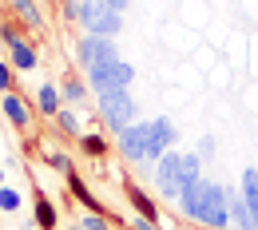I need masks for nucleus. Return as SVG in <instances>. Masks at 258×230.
Segmentation results:
<instances>
[{"mask_svg":"<svg viewBox=\"0 0 258 230\" xmlns=\"http://www.w3.org/2000/svg\"><path fill=\"white\" fill-rule=\"evenodd\" d=\"M76 4V24H84L88 36H119L123 32V12L107 8L103 0H72Z\"/></svg>","mask_w":258,"mask_h":230,"instance_id":"obj_1","label":"nucleus"},{"mask_svg":"<svg viewBox=\"0 0 258 230\" xmlns=\"http://www.w3.org/2000/svg\"><path fill=\"white\" fill-rule=\"evenodd\" d=\"M96 111L103 115L111 135H119V131H127L131 123H139V103L131 99V92H103V96H96Z\"/></svg>","mask_w":258,"mask_h":230,"instance_id":"obj_2","label":"nucleus"},{"mask_svg":"<svg viewBox=\"0 0 258 230\" xmlns=\"http://www.w3.org/2000/svg\"><path fill=\"white\" fill-rule=\"evenodd\" d=\"M115 139H119V155H123L127 163H139V167H155V163H159V155H155V139H151V119L131 123L127 131H119Z\"/></svg>","mask_w":258,"mask_h":230,"instance_id":"obj_3","label":"nucleus"},{"mask_svg":"<svg viewBox=\"0 0 258 230\" xmlns=\"http://www.w3.org/2000/svg\"><path fill=\"white\" fill-rule=\"evenodd\" d=\"M195 222L211 230H226L230 226V191L223 183H203V198H199V210H195Z\"/></svg>","mask_w":258,"mask_h":230,"instance_id":"obj_4","label":"nucleus"},{"mask_svg":"<svg viewBox=\"0 0 258 230\" xmlns=\"http://www.w3.org/2000/svg\"><path fill=\"white\" fill-rule=\"evenodd\" d=\"M84 80H88V88L103 96V92H131V84H135V67L127 60H111V64H96L84 71Z\"/></svg>","mask_w":258,"mask_h":230,"instance_id":"obj_5","label":"nucleus"},{"mask_svg":"<svg viewBox=\"0 0 258 230\" xmlns=\"http://www.w3.org/2000/svg\"><path fill=\"white\" fill-rule=\"evenodd\" d=\"M179 159H183V151H167L159 163L151 167V179H155V187H159V195L167 202H179V195H183V167H179Z\"/></svg>","mask_w":258,"mask_h":230,"instance_id":"obj_6","label":"nucleus"},{"mask_svg":"<svg viewBox=\"0 0 258 230\" xmlns=\"http://www.w3.org/2000/svg\"><path fill=\"white\" fill-rule=\"evenodd\" d=\"M76 60L88 71L96 64H111V60H123V56H119L115 40H107V36H84V40H76Z\"/></svg>","mask_w":258,"mask_h":230,"instance_id":"obj_7","label":"nucleus"},{"mask_svg":"<svg viewBox=\"0 0 258 230\" xmlns=\"http://www.w3.org/2000/svg\"><path fill=\"white\" fill-rule=\"evenodd\" d=\"M0 111H4V119H8L16 131H28V127H32V107H28V99L20 96V92H4V96H0Z\"/></svg>","mask_w":258,"mask_h":230,"instance_id":"obj_8","label":"nucleus"},{"mask_svg":"<svg viewBox=\"0 0 258 230\" xmlns=\"http://www.w3.org/2000/svg\"><path fill=\"white\" fill-rule=\"evenodd\" d=\"M68 191L76 195V202H80L84 210H92V214H111V210H107V206H103V202H99V198L92 195V187H88V183H84V179H80L76 171L68 175Z\"/></svg>","mask_w":258,"mask_h":230,"instance_id":"obj_9","label":"nucleus"},{"mask_svg":"<svg viewBox=\"0 0 258 230\" xmlns=\"http://www.w3.org/2000/svg\"><path fill=\"white\" fill-rule=\"evenodd\" d=\"M127 202H131V210H135L139 218H147V222H159L163 218L159 206H155V198L147 195L143 187H135V183H127Z\"/></svg>","mask_w":258,"mask_h":230,"instance_id":"obj_10","label":"nucleus"},{"mask_svg":"<svg viewBox=\"0 0 258 230\" xmlns=\"http://www.w3.org/2000/svg\"><path fill=\"white\" fill-rule=\"evenodd\" d=\"M8 4H12V16H16L20 24H28V28H40V32H44L48 20H44V8H40L36 0H8Z\"/></svg>","mask_w":258,"mask_h":230,"instance_id":"obj_11","label":"nucleus"},{"mask_svg":"<svg viewBox=\"0 0 258 230\" xmlns=\"http://www.w3.org/2000/svg\"><path fill=\"white\" fill-rule=\"evenodd\" d=\"M8 60H12L16 71H32V67L40 64V52H36L28 40H20V44H12V48H8Z\"/></svg>","mask_w":258,"mask_h":230,"instance_id":"obj_12","label":"nucleus"},{"mask_svg":"<svg viewBox=\"0 0 258 230\" xmlns=\"http://www.w3.org/2000/svg\"><path fill=\"white\" fill-rule=\"evenodd\" d=\"M238 195L246 198V206H250V214H254V226H258V167H246V171H242Z\"/></svg>","mask_w":258,"mask_h":230,"instance_id":"obj_13","label":"nucleus"},{"mask_svg":"<svg viewBox=\"0 0 258 230\" xmlns=\"http://www.w3.org/2000/svg\"><path fill=\"white\" fill-rule=\"evenodd\" d=\"M203 183H207V179L187 183V187H183V195H179V202H175V206H179V214H183V218H191V222H195V210H199V198H203Z\"/></svg>","mask_w":258,"mask_h":230,"instance_id":"obj_14","label":"nucleus"},{"mask_svg":"<svg viewBox=\"0 0 258 230\" xmlns=\"http://www.w3.org/2000/svg\"><path fill=\"white\" fill-rule=\"evenodd\" d=\"M32 218L40 230H56V222H60V214H56V206H52V198L48 195H36L32 202Z\"/></svg>","mask_w":258,"mask_h":230,"instance_id":"obj_15","label":"nucleus"},{"mask_svg":"<svg viewBox=\"0 0 258 230\" xmlns=\"http://www.w3.org/2000/svg\"><path fill=\"white\" fill-rule=\"evenodd\" d=\"M88 92H92V88H88L84 75H72V71H68L64 80H60V96H64V103H84Z\"/></svg>","mask_w":258,"mask_h":230,"instance_id":"obj_16","label":"nucleus"},{"mask_svg":"<svg viewBox=\"0 0 258 230\" xmlns=\"http://www.w3.org/2000/svg\"><path fill=\"white\" fill-rule=\"evenodd\" d=\"M60 103H64V96H60V88H56V84H40V96H36V107H40V115H52V119H56Z\"/></svg>","mask_w":258,"mask_h":230,"instance_id":"obj_17","label":"nucleus"},{"mask_svg":"<svg viewBox=\"0 0 258 230\" xmlns=\"http://www.w3.org/2000/svg\"><path fill=\"white\" fill-rule=\"evenodd\" d=\"M76 143H80V151H84L88 159H107V151H111V143H107L103 135H96V131H84Z\"/></svg>","mask_w":258,"mask_h":230,"instance_id":"obj_18","label":"nucleus"},{"mask_svg":"<svg viewBox=\"0 0 258 230\" xmlns=\"http://www.w3.org/2000/svg\"><path fill=\"white\" fill-rule=\"evenodd\" d=\"M230 222L238 230H258L254 226V214H250V206H246V198L242 195H230Z\"/></svg>","mask_w":258,"mask_h":230,"instance_id":"obj_19","label":"nucleus"},{"mask_svg":"<svg viewBox=\"0 0 258 230\" xmlns=\"http://www.w3.org/2000/svg\"><path fill=\"white\" fill-rule=\"evenodd\" d=\"M56 127H60L64 135H72V139H80V135H84V127H80V115H76L72 107H60V111H56Z\"/></svg>","mask_w":258,"mask_h":230,"instance_id":"obj_20","label":"nucleus"},{"mask_svg":"<svg viewBox=\"0 0 258 230\" xmlns=\"http://www.w3.org/2000/svg\"><path fill=\"white\" fill-rule=\"evenodd\" d=\"M0 210L4 214H16L20 210V191L16 187H0Z\"/></svg>","mask_w":258,"mask_h":230,"instance_id":"obj_21","label":"nucleus"},{"mask_svg":"<svg viewBox=\"0 0 258 230\" xmlns=\"http://www.w3.org/2000/svg\"><path fill=\"white\" fill-rule=\"evenodd\" d=\"M80 226L84 230H111V214H92V210H88V214L80 218Z\"/></svg>","mask_w":258,"mask_h":230,"instance_id":"obj_22","label":"nucleus"},{"mask_svg":"<svg viewBox=\"0 0 258 230\" xmlns=\"http://www.w3.org/2000/svg\"><path fill=\"white\" fill-rule=\"evenodd\" d=\"M20 40H24V36H20V28H16L12 20H0V44H4V48L20 44Z\"/></svg>","mask_w":258,"mask_h":230,"instance_id":"obj_23","label":"nucleus"},{"mask_svg":"<svg viewBox=\"0 0 258 230\" xmlns=\"http://www.w3.org/2000/svg\"><path fill=\"white\" fill-rule=\"evenodd\" d=\"M44 159H48V163H52V171H60V175H72V159H68L64 151H48V155H44Z\"/></svg>","mask_w":258,"mask_h":230,"instance_id":"obj_24","label":"nucleus"},{"mask_svg":"<svg viewBox=\"0 0 258 230\" xmlns=\"http://www.w3.org/2000/svg\"><path fill=\"white\" fill-rule=\"evenodd\" d=\"M12 71H16V67H8L4 60H0V96H4V92H12Z\"/></svg>","mask_w":258,"mask_h":230,"instance_id":"obj_25","label":"nucleus"},{"mask_svg":"<svg viewBox=\"0 0 258 230\" xmlns=\"http://www.w3.org/2000/svg\"><path fill=\"white\" fill-rule=\"evenodd\" d=\"M131 230H159V222H147V218L135 214V218H131Z\"/></svg>","mask_w":258,"mask_h":230,"instance_id":"obj_26","label":"nucleus"},{"mask_svg":"<svg viewBox=\"0 0 258 230\" xmlns=\"http://www.w3.org/2000/svg\"><path fill=\"white\" fill-rule=\"evenodd\" d=\"M199 155H203V159L215 155V139H203V143H199Z\"/></svg>","mask_w":258,"mask_h":230,"instance_id":"obj_27","label":"nucleus"},{"mask_svg":"<svg viewBox=\"0 0 258 230\" xmlns=\"http://www.w3.org/2000/svg\"><path fill=\"white\" fill-rule=\"evenodd\" d=\"M103 4H107V8H115V12H127V8H131V0H103Z\"/></svg>","mask_w":258,"mask_h":230,"instance_id":"obj_28","label":"nucleus"},{"mask_svg":"<svg viewBox=\"0 0 258 230\" xmlns=\"http://www.w3.org/2000/svg\"><path fill=\"white\" fill-rule=\"evenodd\" d=\"M0 187H4V167H0Z\"/></svg>","mask_w":258,"mask_h":230,"instance_id":"obj_29","label":"nucleus"},{"mask_svg":"<svg viewBox=\"0 0 258 230\" xmlns=\"http://www.w3.org/2000/svg\"><path fill=\"white\" fill-rule=\"evenodd\" d=\"M60 4H72V0H60Z\"/></svg>","mask_w":258,"mask_h":230,"instance_id":"obj_30","label":"nucleus"}]
</instances>
